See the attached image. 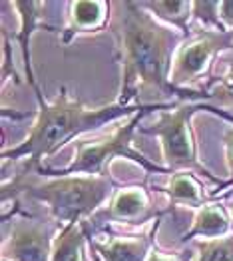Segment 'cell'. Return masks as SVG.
Returning <instances> with one entry per match:
<instances>
[{
	"label": "cell",
	"instance_id": "ba28073f",
	"mask_svg": "<svg viewBox=\"0 0 233 261\" xmlns=\"http://www.w3.org/2000/svg\"><path fill=\"white\" fill-rule=\"evenodd\" d=\"M153 229H148L142 236L134 238H114L106 243H94L96 251L104 257V261H146L151 245Z\"/></svg>",
	"mask_w": 233,
	"mask_h": 261
},
{
	"label": "cell",
	"instance_id": "44dd1931",
	"mask_svg": "<svg viewBox=\"0 0 233 261\" xmlns=\"http://www.w3.org/2000/svg\"><path fill=\"white\" fill-rule=\"evenodd\" d=\"M219 16H221V20L225 22L227 26L233 28V2H229V0L219 2Z\"/></svg>",
	"mask_w": 233,
	"mask_h": 261
},
{
	"label": "cell",
	"instance_id": "277c9868",
	"mask_svg": "<svg viewBox=\"0 0 233 261\" xmlns=\"http://www.w3.org/2000/svg\"><path fill=\"white\" fill-rule=\"evenodd\" d=\"M168 108H170V104H153L151 108L136 114L127 124L120 126L112 136L100 140L98 144L78 142V144H76L78 152H76L74 162H72L68 168L58 170V172H54V174L58 175V177L70 175V174H90V175L98 174V172H102L104 164L110 162L114 155H122V158H127V160H134V162H138L140 166H144L149 172H164L162 168H158L156 164L149 162L148 158H144L142 153H138L132 148V134L136 130L140 118H142L146 112H149V110H168Z\"/></svg>",
	"mask_w": 233,
	"mask_h": 261
},
{
	"label": "cell",
	"instance_id": "ffe728a7",
	"mask_svg": "<svg viewBox=\"0 0 233 261\" xmlns=\"http://www.w3.org/2000/svg\"><path fill=\"white\" fill-rule=\"evenodd\" d=\"M223 142H225V155H227V166H229V174L233 179V128L225 132L223 136Z\"/></svg>",
	"mask_w": 233,
	"mask_h": 261
},
{
	"label": "cell",
	"instance_id": "6da1fadb",
	"mask_svg": "<svg viewBox=\"0 0 233 261\" xmlns=\"http://www.w3.org/2000/svg\"><path fill=\"white\" fill-rule=\"evenodd\" d=\"M122 12L116 14L112 30L118 38L122 58V106H140L144 100L188 98L210 100L208 94L175 88L170 82V56L175 42L171 30L160 26L140 6V2H118Z\"/></svg>",
	"mask_w": 233,
	"mask_h": 261
},
{
	"label": "cell",
	"instance_id": "4fadbf2b",
	"mask_svg": "<svg viewBox=\"0 0 233 261\" xmlns=\"http://www.w3.org/2000/svg\"><path fill=\"white\" fill-rule=\"evenodd\" d=\"M142 8H149L160 18L179 26V30L188 32V16L191 10V2H171V0H158V2H140Z\"/></svg>",
	"mask_w": 233,
	"mask_h": 261
},
{
	"label": "cell",
	"instance_id": "8992f818",
	"mask_svg": "<svg viewBox=\"0 0 233 261\" xmlns=\"http://www.w3.org/2000/svg\"><path fill=\"white\" fill-rule=\"evenodd\" d=\"M229 46H233V32L229 30H201L193 34L177 50L170 72V82L175 88H182L184 84L195 80L199 74H203L213 54Z\"/></svg>",
	"mask_w": 233,
	"mask_h": 261
},
{
	"label": "cell",
	"instance_id": "52a82bcc",
	"mask_svg": "<svg viewBox=\"0 0 233 261\" xmlns=\"http://www.w3.org/2000/svg\"><path fill=\"white\" fill-rule=\"evenodd\" d=\"M50 225L38 221H18L14 223L10 236L4 240V261H50Z\"/></svg>",
	"mask_w": 233,
	"mask_h": 261
},
{
	"label": "cell",
	"instance_id": "9a60e30c",
	"mask_svg": "<svg viewBox=\"0 0 233 261\" xmlns=\"http://www.w3.org/2000/svg\"><path fill=\"white\" fill-rule=\"evenodd\" d=\"M168 194L175 201H188V203H201L203 201L201 186L190 174L173 175L170 188H168Z\"/></svg>",
	"mask_w": 233,
	"mask_h": 261
},
{
	"label": "cell",
	"instance_id": "7a4b0ae2",
	"mask_svg": "<svg viewBox=\"0 0 233 261\" xmlns=\"http://www.w3.org/2000/svg\"><path fill=\"white\" fill-rule=\"evenodd\" d=\"M38 104H40L38 120L32 132L28 134V138L14 150H4L2 153L4 162L26 158V174L34 168H40L44 155L56 152L74 136L100 128L106 122H112L120 116H127L136 110L146 108V106H122V104H112L104 108H86L84 104L70 98L66 88L60 90L54 104H48L42 96H38Z\"/></svg>",
	"mask_w": 233,
	"mask_h": 261
},
{
	"label": "cell",
	"instance_id": "ac0fdd59",
	"mask_svg": "<svg viewBox=\"0 0 233 261\" xmlns=\"http://www.w3.org/2000/svg\"><path fill=\"white\" fill-rule=\"evenodd\" d=\"M191 10H193L195 18L223 30V26L219 22V2H191Z\"/></svg>",
	"mask_w": 233,
	"mask_h": 261
},
{
	"label": "cell",
	"instance_id": "9c48e42d",
	"mask_svg": "<svg viewBox=\"0 0 233 261\" xmlns=\"http://www.w3.org/2000/svg\"><path fill=\"white\" fill-rule=\"evenodd\" d=\"M14 6L18 8L22 18L20 32H18V40H20L22 52H24V66H26V74H28V82L32 84L34 92H36V98L42 96L40 88L34 80V72H32V62H30V36L36 28V24L40 18H44L42 10H44V2H14Z\"/></svg>",
	"mask_w": 233,
	"mask_h": 261
},
{
	"label": "cell",
	"instance_id": "7c38bea8",
	"mask_svg": "<svg viewBox=\"0 0 233 261\" xmlns=\"http://www.w3.org/2000/svg\"><path fill=\"white\" fill-rule=\"evenodd\" d=\"M227 229H229V219L225 216V210L219 205H205L195 216L193 225L186 233V238H195V236L217 238V236L227 233Z\"/></svg>",
	"mask_w": 233,
	"mask_h": 261
},
{
	"label": "cell",
	"instance_id": "e0dca14e",
	"mask_svg": "<svg viewBox=\"0 0 233 261\" xmlns=\"http://www.w3.org/2000/svg\"><path fill=\"white\" fill-rule=\"evenodd\" d=\"M208 96L215 104L233 110V62L225 70V74L219 76L217 82H213V86L208 92Z\"/></svg>",
	"mask_w": 233,
	"mask_h": 261
},
{
	"label": "cell",
	"instance_id": "30bf717a",
	"mask_svg": "<svg viewBox=\"0 0 233 261\" xmlns=\"http://www.w3.org/2000/svg\"><path fill=\"white\" fill-rule=\"evenodd\" d=\"M149 216V201L144 190L140 188H130L118 192L112 199V205L106 212V218L120 219V221H136Z\"/></svg>",
	"mask_w": 233,
	"mask_h": 261
},
{
	"label": "cell",
	"instance_id": "3957f363",
	"mask_svg": "<svg viewBox=\"0 0 233 261\" xmlns=\"http://www.w3.org/2000/svg\"><path fill=\"white\" fill-rule=\"evenodd\" d=\"M18 194L46 203L52 216L68 225V223H78L84 216L96 212L112 194V181L106 175H86V177L62 175L46 184H28L24 181V177H18L10 188L4 186L2 199Z\"/></svg>",
	"mask_w": 233,
	"mask_h": 261
},
{
	"label": "cell",
	"instance_id": "5bb4252c",
	"mask_svg": "<svg viewBox=\"0 0 233 261\" xmlns=\"http://www.w3.org/2000/svg\"><path fill=\"white\" fill-rule=\"evenodd\" d=\"M106 2H74L72 4V28H98L106 18Z\"/></svg>",
	"mask_w": 233,
	"mask_h": 261
},
{
	"label": "cell",
	"instance_id": "5b68a950",
	"mask_svg": "<svg viewBox=\"0 0 233 261\" xmlns=\"http://www.w3.org/2000/svg\"><path fill=\"white\" fill-rule=\"evenodd\" d=\"M171 108V106H170ZM162 110L160 120L146 128V134L158 136L162 140V150L164 158L168 162L171 170H197L205 175L208 179H215L210 175L197 162V153H195V142L190 130V118L201 110V106H179L175 110Z\"/></svg>",
	"mask_w": 233,
	"mask_h": 261
},
{
	"label": "cell",
	"instance_id": "7402d4cb",
	"mask_svg": "<svg viewBox=\"0 0 233 261\" xmlns=\"http://www.w3.org/2000/svg\"><path fill=\"white\" fill-rule=\"evenodd\" d=\"M148 261H175L173 257H164V255H160L158 251H153V253H149Z\"/></svg>",
	"mask_w": 233,
	"mask_h": 261
},
{
	"label": "cell",
	"instance_id": "2e32d148",
	"mask_svg": "<svg viewBox=\"0 0 233 261\" xmlns=\"http://www.w3.org/2000/svg\"><path fill=\"white\" fill-rule=\"evenodd\" d=\"M199 259L197 261H233V236L223 240L199 241Z\"/></svg>",
	"mask_w": 233,
	"mask_h": 261
},
{
	"label": "cell",
	"instance_id": "8fae6325",
	"mask_svg": "<svg viewBox=\"0 0 233 261\" xmlns=\"http://www.w3.org/2000/svg\"><path fill=\"white\" fill-rule=\"evenodd\" d=\"M84 227L86 223H68L56 238L52 261H86L84 259Z\"/></svg>",
	"mask_w": 233,
	"mask_h": 261
},
{
	"label": "cell",
	"instance_id": "d6986e66",
	"mask_svg": "<svg viewBox=\"0 0 233 261\" xmlns=\"http://www.w3.org/2000/svg\"><path fill=\"white\" fill-rule=\"evenodd\" d=\"M8 74H12L14 82H18L16 72H14V70H10V46H8V32H6V28L2 26V82L8 78Z\"/></svg>",
	"mask_w": 233,
	"mask_h": 261
}]
</instances>
